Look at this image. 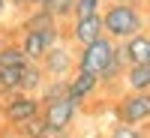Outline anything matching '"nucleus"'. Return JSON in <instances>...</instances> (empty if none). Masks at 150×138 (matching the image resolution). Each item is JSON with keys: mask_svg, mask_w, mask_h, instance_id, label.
Instances as JSON below:
<instances>
[{"mask_svg": "<svg viewBox=\"0 0 150 138\" xmlns=\"http://www.w3.org/2000/svg\"><path fill=\"white\" fill-rule=\"evenodd\" d=\"M102 24H105V36L108 39L126 42L132 36L144 33L147 18H144L141 6H135V3H111V6L102 9Z\"/></svg>", "mask_w": 150, "mask_h": 138, "instance_id": "f257e3e1", "label": "nucleus"}, {"mask_svg": "<svg viewBox=\"0 0 150 138\" xmlns=\"http://www.w3.org/2000/svg\"><path fill=\"white\" fill-rule=\"evenodd\" d=\"M114 54H117V42L108 39V36H102V39H96L90 45L78 48V54H75V69L102 78L105 69H108V63L114 60Z\"/></svg>", "mask_w": 150, "mask_h": 138, "instance_id": "f03ea898", "label": "nucleus"}, {"mask_svg": "<svg viewBox=\"0 0 150 138\" xmlns=\"http://www.w3.org/2000/svg\"><path fill=\"white\" fill-rule=\"evenodd\" d=\"M0 114H3V123H9V126H21V123H27L33 117L42 114V102L36 93H9L3 96V102H0Z\"/></svg>", "mask_w": 150, "mask_h": 138, "instance_id": "7ed1b4c3", "label": "nucleus"}, {"mask_svg": "<svg viewBox=\"0 0 150 138\" xmlns=\"http://www.w3.org/2000/svg\"><path fill=\"white\" fill-rule=\"evenodd\" d=\"M57 42H60V27L57 24L54 27H42V30H21V39H18L24 57L33 60V63H39Z\"/></svg>", "mask_w": 150, "mask_h": 138, "instance_id": "20e7f679", "label": "nucleus"}, {"mask_svg": "<svg viewBox=\"0 0 150 138\" xmlns=\"http://www.w3.org/2000/svg\"><path fill=\"white\" fill-rule=\"evenodd\" d=\"M75 114H78V102L69 93L42 105V120L51 132H69V126L75 123Z\"/></svg>", "mask_w": 150, "mask_h": 138, "instance_id": "39448f33", "label": "nucleus"}, {"mask_svg": "<svg viewBox=\"0 0 150 138\" xmlns=\"http://www.w3.org/2000/svg\"><path fill=\"white\" fill-rule=\"evenodd\" d=\"M117 120L120 123H132V126H141L150 120V90L144 93H132L126 90L117 102Z\"/></svg>", "mask_w": 150, "mask_h": 138, "instance_id": "423d86ee", "label": "nucleus"}, {"mask_svg": "<svg viewBox=\"0 0 150 138\" xmlns=\"http://www.w3.org/2000/svg\"><path fill=\"white\" fill-rule=\"evenodd\" d=\"M39 63H42V72L48 75V78H72V72H75V54H72V48H66L63 42H57Z\"/></svg>", "mask_w": 150, "mask_h": 138, "instance_id": "0eeeda50", "label": "nucleus"}, {"mask_svg": "<svg viewBox=\"0 0 150 138\" xmlns=\"http://www.w3.org/2000/svg\"><path fill=\"white\" fill-rule=\"evenodd\" d=\"M105 36V24H102V12L99 15H87V18H72V30H69V39L84 48L96 39H102Z\"/></svg>", "mask_w": 150, "mask_h": 138, "instance_id": "6e6552de", "label": "nucleus"}, {"mask_svg": "<svg viewBox=\"0 0 150 138\" xmlns=\"http://www.w3.org/2000/svg\"><path fill=\"white\" fill-rule=\"evenodd\" d=\"M120 51H123V57H126L129 66L150 63V33H138V36H132V39L120 42Z\"/></svg>", "mask_w": 150, "mask_h": 138, "instance_id": "1a4fd4ad", "label": "nucleus"}, {"mask_svg": "<svg viewBox=\"0 0 150 138\" xmlns=\"http://www.w3.org/2000/svg\"><path fill=\"white\" fill-rule=\"evenodd\" d=\"M99 87H102V81H99L96 75H90V72H78V69H75L72 78H69V90H66V93L81 105V102H87V99L99 90Z\"/></svg>", "mask_w": 150, "mask_h": 138, "instance_id": "9d476101", "label": "nucleus"}, {"mask_svg": "<svg viewBox=\"0 0 150 138\" xmlns=\"http://www.w3.org/2000/svg\"><path fill=\"white\" fill-rule=\"evenodd\" d=\"M45 81H48V75L42 72V63L27 60V66H24V72H21V93H36V96H39Z\"/></svg>", "mask_w": 150, "mask_h": 138, "instance_id": "9b49d317", "label": "nucleus"}, {"mask_svg": "<svg viewBox=\"0 0 150 138\" xmlns=\"http://www.w3.org/2000/svg\"><path fill=\"white\" fill-rule=\"evenodd\" d=\"M123 84H126V90H132V93L150 90V63H144V66H126Z\"/></svg>", "mask_w": 150, "mask_h": 138, "instance_id": "f8f14e48", "label": "nucleus"}, {"mask_svg": "<svg viewBox=\"0 0 150 138\" xmlns=\"http://www.w3.org/2000/svg\"><path fill=\"white\" fill-rule=\"evenodd\" d=\"M24 63H27V57H24L18 42H0V69H12Z\"/></svg>", "mask_w": 150, "mask_h": 138, "instance_id": "ddd939ff", "label": "nucleus"}, {"mask_svg": "<svg viewBox=\"0 0 150 138\" xmlns=\"http://www.w3.org/2000/svg\"><path fill=\"white\" fill-rule=\"evenodd\" d=\"M27 66V63H24ZM24 66H12V69H0V99L9 96V93H18L21 90V72Z\"/></svg>", "mask_w": 150, "mask_h": 138, "instance_id": "4468645a", "label": "nucleus"}, {"mask_svg": "<svg viewBox=\"0 0 150 138\" xmlns=\"http://www.w3.org/2000/svg\"><path fill=\"white\" fill-rule=\"evenodd\" d=\"M45 132H48V126H45L42 114H39V117H33V120H27V123H21V126H18V135H21V138H45Z\"/></svg>", "mask_w": 150, "mask_h": 138, "instance_id": "2eb2a0df", "label": "nucleus"}, {"mask_svg": "<svg viewBox=\"0 0 150 138\" xmlns=\"http://www.w3.org/2000/svg\"><path fill=\"white\" fill-rule=\"evenodd\" d=\"M99 12H102V0H75L72 18H87V15H99Z\"/></svg>", "mask_w": 150, "mask_h": 138, "instance_id": "dca6fc26", "label": "nucleus"}, {"mask_svg": "<svg viewBox=\"0 0 150 138\" xmlns=\"http://www.w3.org/2000/svg\"><path fill=\"white\" fill-rule=\"evenodd\" d=\"M72 6H75V0H48L45 9L51 12V15L60 21V18H69L72 15Z\"/></svg>", "mask_w": 150, "mask_h": 138, "instance_id": "f3484780", "label": "nucleus"}, {"mask_svg": "<svg viewBox=\"0 0 150 138\" xmlns=\"http://www.w3.org/2000/svg\"><path fill=\"white\" fill-rule=\"evenodd\" d=\"M108 138H147L141 126H132V123H117L114 129H111Z\"/></svg>", "mask_w": 150, "mask_h": 138, "instance_id": "a211bd4d", "label": "nucleus"}, {"mask_svg": "<svg viewBox=\"0 0 150 138\" xmlns=\"http://www.w3.org/2000/svg\"><path fill=\"white\" fill-rule=\"evenodd\" d=\"M9 6L12 9H21V12H30L36 6V0H9Z\"/></svg>", "mask_w": 150, "mask_h": 138, "instance_id": "6ab92c4d", "label": "nucleus"}, {"mask_svg": "<svg viewBox=\"0 0 150 138\" xmlns=\"http://www.w3.org/2000/svg\"><path fill=\"white\" fill-rule=\"evenodd\" d=\"M6 9H12V6H9V0H0V21H3V15H6Z\"/></svg>", "mask_w": 150, "mask_h": 138, "instance_id": "aec40b11", "label": "nucleus"}, {"mask_svg": "<svg viewBox=\"0 0 150 138\" xmlns=\"http://www.w3.org/2000/svg\"><path fill=\"white\" fill-rule=\"evenodd\" d=\"M111 3H135V0H111Z\"/></svg>", "mask_w": 150, "mask_h": 138, "instance_id": "412c9836", "label": "nucleus"}, {"mask_svg": "<svg viewBox=\"0 0 150 138\" xmlns=\"http://www.w3.org/2000/svg\"><path fill=\"white\" fill-rule=\"evenodd\" d=\"M45 3H48V0H36V6H45Z\"/></svg>", "mask_w": 150, "mask_h": 138, "instance_id": "4be33fe9", "label": "nucleus"}, {"mask_svg": "<svg viewBox=\"0 0 150 138\" xmlns=\"http://www.w3.org/2000/svg\"><path fill=\"white\" fill-rule=\"evenodd\" d=\"M0 126H3V114H0Z\"/></svg>", "mask_w": 150, "mask_h": 138, "instance_id": "5701e85b", "label": "nucleus"}]
</instances>
